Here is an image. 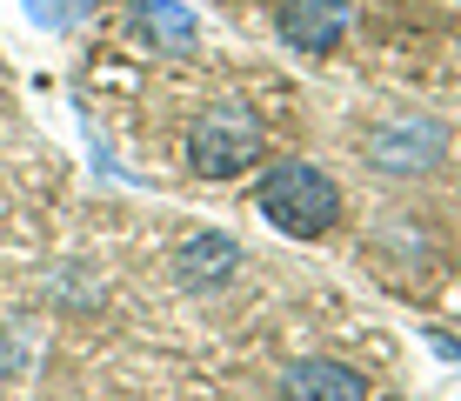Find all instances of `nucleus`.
<instances>
[{
	"label": "nucleus",
	"mask_w": 461,
	"mask_h": 401,
	"mask_svg": "<svg viewBox=\"0 0 461 401\" xmlns=\"http://www.w3.org/2000/svg\"><path fill=\"white\" fill-rule=\"evenodd\" d=\"M254 207L267 214V228H281L294 241H321L341 221V187H335V174L314 168V160H275V168H261V181H254Z\"/></svg>",
	"instance_id": "obj_1"
},
{
	"label": "nucleus",
	"mask_w": 461,
	"mask_h": 401,
	"mask_svg": "<svg viewBox=\"0 0 461 401\" xmlns=\"http://www.w3.org/2000/svg\"><path fill=\"white\" fill-rule=\"evenodd\" d=\"M267 134L261 121H254V107L241 101H214L201 107V121L187 127V168L201 174V181H234V174H248L254 160H261Z\"/></svg>",
	"instance_id": "obj_2"
},
{
	"label": "nucleus",
	"mask_w": 461,
	"mask_h": 401,
	"mask_svg": "<svg viewBox=\"0 0 461 401\" xmlns=\"http://www.w3.org/2000/svg\"><path fill=\"white\" fill-rule=\"evenodd\" d=\"M441 154H448V127L441 121H421V114H394V121H381L375 134H368V168L375 174H428V168H441Z\"/></svg>",
	"instance_id": "obj_3"
},
{
	"label": "nucleus",
	"mask_w": 461,
	"mask_h": 401,
	"mask_svg": "<svg viewBox=\"0 0 461 401\" xmlns=\"http://www.w3.org/2000/svg\"><path fill=\"white\" fill-rule=\"evenodd\" d=\"M348 27H355L348 0H281V14H275V34L294 54H328V47L348 41Z\"/></svg>",
	"instance_id": "obj_4"
},
{
	"label": "nucleus",
	"mask_w": 461,
	"mask_h": 401,
	"mask_svg": "<svg viewBox=\"0 0 461 401\" xmlns=\"http://www.w3.org/2000/svg\"><path fill=\"white\" fill-rule=\"evenodd\" d=\"M241 268H248V254H241V241H228V234H194L174 254V281L181 287H228Z\"/></svg>",
	"instance_id": "obj_5"
},
{
	"label": "nucleus",
	"mask_w": 461,
	"mask_h": 401,
	"mask_svg": "<svg viewBox=\"0 0 461 401\" xmlns=\"http://www.w3.org/2000/svg\"><path fill=\"white\" fill-rule=\"evenodd\" d=\"M281 395L288 401H368V375L348 368V361L308 355V361H294L288 375H281Z\"/></svg>",
	"instance_id": "obj_6"
},
{
	"label": "nucleus",
	"mask_w": 461,
	"mask_h": 401,
	"mask_svg": "<svg viewBox=\"0 0 461 401\" xmlns=\"http://www.w3.org/2000/svg\"><path fill=\"white\" fill-rule=\"evenodd\" d=\"M140 21H148L167 47H187V41H194V21H187L174 0H140Z\"/></svg>",
	"instance_id": "obj_7"
},
{
	"label": "nucleus",
	"mask_w": 461,
	"mask_h": 401,
	"mask_svg": "<svg viewBox=\"0 0 461 401\" xmlns=\"http://www.w3.org/2000/svg\"><path fill=\"white\" fill-rule=\"evenodd\" d=\"M27 7H34V21H47V27L74 21V0H27Z\"/></svg>",
	"instance_id": "obj_8"
}]
</instances>
